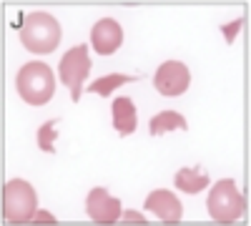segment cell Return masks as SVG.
Segmentation results:
<instances>
[{
	"mask_svg": "<svg viewBox=\"0 0 251 226\" xmlns=\"http://www.w3.org/2000/svg\"><path fill=\"white\" fill-rule=\"evenodd\" d=\"M20 43L35 55H48L60 43V25L50 13L35 10L25 15L23 28H20Z\"/></svg>",
	"mask_w": 251,
	"mask_h": 226,
	"instance_id": "obj_1",
	"label": "cell"
},
{
	"mask_svg": "<svg viewBox=\"0 0 251 226\" xmlns=\"http://www.w3.org/2000/svg\"><path fill=\"white\" fill-rule=\"evenodd\" d=\"M15 88L20 93V98L30 106H43L53 98L55 93V78L53 71L40 63V60H33V63H25L23 68L18 71L15 78Z\"/></svg>",
	"mask_w": 251,
	"mask_h": 226,
	"instance_id": "obj_2",
	"label": "cell"
},
{
	"mask_svg": "<svg viewBox=\"0 0 251 226\" xmlns=\"http://www.w3.org/2000/svg\"><path fill=\"white\" fill-rule=\"evenodd\" d=\"M35 189L23 178H13L3 186V216L10 224H25L33 221L35 214Z\"/></svg>",
	"mask_w": 251,
	"mask_h": 226,
	"instance_id": "obj_3",
	"label": "cell"
},
{
	"mask_svg": "<svg viewBox=\"0 0 251 226\" xmlns=\"http://www.w3.org/2000/svg\"><path fill=\"white\" fill-rule=\"evenodd\" d=\"M208 214L219 224H231L244 214V196L236 191L234 178H221L219 183H214L211 194H208Z\"/></svg>",
	"mask_w": 251,
	"mask_h": 226,
	"instance_id": "obj_4",
	"label": "cell"
},
{
	"mask_svg": "<svg viewBox=\"0 0 251 226\" xmlns=\"http://www.w3.org/2000/svg\"><path fill=\"white\" fill-rule=\"evenodd\" d=\"M88 71H91V58H88V48L86 46H75V48H71L66 55L60 58L58 73H60L63 83L71 88L73 103H78L80 96H83V80H86Z\"/></svg>",
	"mask_w": 251,
	"mask_h": 226,
	"instance_id": "obj_5",
	"label": "cell"
},
{
	"mask_svg": "<svg viewBox=\"0 0 251 226\" xmlns=\"http://www.w3.org/2000/svg\"><path fill=\"white\" fill-rule=\"evenodd\" d=\"M188 83H191V73H188L186 63H181V60L161 63L153 75V86L161 96H181L186 93Z\"/></svg>",
	"mask_w": 251,
	"mask_h": 226,
	"instance_id": "obj_6",
	"label": "cell"
},
{
	"mask_svg": "<svg viewBox=\"0 0 251 226\" xmlns=\"http://www.w3.org/2000/svg\"><path fill=\"white\" fill-rule=\"evenodd\" d=\"M86 211L96 224H116L121 219V201L113 199L106 189H93L86 199Z\"/></svg>",
	"mask_w": 251,
	"mask_h": 226,
	"instance_id": "obj_7",
	"label": "cell"
},
{
	"mask_svg": "<svg viewBox=\"0 0 251 226\" xmlns=\"http://www.w3.org/2000/svg\"><path fill=\"white\" fill-rule=\"evenodd\" d=\"M146 211L156 214L166 224H178L181 216H183V206H181L178 196L166 191V189H156L146 196Z\"/></svg>",
	"mask_w": 251,
	"mask_h": 226,
	"instance_id": "obj_8",
	"label": "cell"
},
{
	"mask_svg": "<svg viewBox=\"0 0 251 226\" xmlns=\"http://www.w3.org/2000/svg\"><path fill=\"white\" fill-rule=\"evenodd\" d=\"M91 43H93L96 53L111 55L123 43V28L116 23L113 18H103V20H98V23L93 25V30H91Z\"/></svg>",
	"mask_w": 251,
	"mask_h": 226,
	"instance_id": "obj_9",
	"label": "cell"
},
{
	"mask_svg": "<svg viewBox=\"0 0 251 226\" xmlns=\"http://www.w3.org/2000/svg\"><path fill=\"white\" fill-rule=\"evenodd\" d=\"M136 123H138V118H136L133 100L126 98V96L116 98V100H113V128H116L121 136H128V133L136 131Z\"/></svg>",
	"mask_w": 251,
	"mask_h": 226,
	"instance_id": "obj_10",
	"label": "cell"
},
{
	"mask_svg": "<svg viewBox=\"0 0 251 226\" xmlns=\"http://www.w3.org/2000/svg\"><path fill=\"white\" fill-rule=\"evenodd\" d=\"M186 131L188 128V123H186V118L181 116V113H176V111H161V113H156L153 118H151V123H149V131H151V136H163V133H169V131Z\"/></svg>",
	"mask_w": 251,
	"mask_h": 226,
	"instance_id": "obj_11",
	"label": "cell"
},
{
	"mask_svg": "<svg viewBox=\"0 0 251 226\" xmlns=\"http://www.w3.org/2000/svg\"><path fill=\"white\" fill-rule=\"evenodd\" d=\"M176 189L183 194H199L208 186V174H201L199 169H181L174 178Z\"/></svg>",
	"mask_w": 251,
	"mask_h": 226,
	"instance_id": "obj_12",
	"label": "cell"
},
{
	"mask_svg": "<svg viewBox=\"0 0 251 226\" xmlns=\"http://www.w3.org/2000/svg\"><path fill=\"white\" fill-rule=\"evenodd\" d=\"M136 75H126V73H111V75H103L98 80L88 86V93H98V96H111L116 88H121L123 83H133Z\"/></svg>",
	"mask_w": 251,
	"mask_h": 226,
	"instance_id": "obj_13",
	"label": "cell"
},
{
	"mask_svg": "<svg viewBox=\"0 0 251 226\" xmlns=\"http://www.w3.org/2000/svg\"><path fill=\"white\" fill-rule=\"evenodd\" d=\"M55 123L58 121H46L43 126L38 128V146L43 149L46 153H55V146H53V141H55Z\"/></svg>",
	"mask_w": 251,
	"mask_h": 226,
	"instance_id": "obj_14",
	"label": "cell"
},
{
	"mask_svg": "<svg viewBox=\"0 0 251 226\" xmlns=\"http://www.w3.org/2000/svg\"><path fill=\"white\" fill-rule=\"evenodd\" d=\"M244 25V18H239V20H234L231 25H224L221 28V33H224V38H226V43H231V40L236 38V30Z\"/></svg>",
	"mask_w": 251,
	"mask_h": 226,
	"instance_id": "obj_15",
	"label": "cell"
},
{
	"mask_svg": "<svg viewBox=\"0 0 251 226\" xmlns=\"http://www.w3.org/2000/svg\"><path fill=\"white\" fill-rule=\"evenodd\" d=\"M33 219H38V221H53V216L48 211H40V216H33Z\"/></svg>",
	"mask_w": 251,
	"mask_h": 226,
	"instance_id": "obj_16",
	"label": "cell"
},
{
	"mask_svg": "<svg viewBox=\"0 0 251 226\" xmlns=\"http://www.w3.org/2000/svg\"><path fill=\"white\" fill-rule=\"evenodd\" d=\"M126 219H131V221H143V219H141L136 211H126Z\"/></svg>",
	"mask_w": 251,
	"mask_h": 226,
	"instance_id": "obj_17",
	"label": "cell"
}]
</instances>
